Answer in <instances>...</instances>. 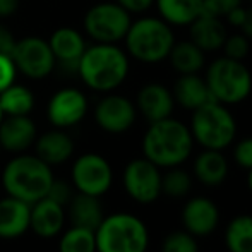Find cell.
<instances>
[{"mask_svg":"<svg viewBox=\"0 0 252 252\" xmlns=\"http://www.w3.org/2000/svg\"><path fill=\"white\" fill-rule=\"evenodd\" d=\"M83 81L96 91H112L126 81L129 59L113 43H98L86 48L77 62Z\"/></svg>","mask_w":252,"mask_h":252,"instance_id":"obj_1","label":"cell"},{"mask_svg":"<svg viewBox=\"0 0 252 252\" xmlns=\"http://www.w3.org/2000/svg\"><path fill=\"white\" fill-rule=\"evenodd\" d=\"M146 158L156 166L180 165L192 150V134L182 122L163 119L151 122L143 141Z\"/></svg>","mask_w":252,"mask_h":252,"instance_id":"obj_2","label":"cell"},{"mask_svg":"<svg viewBox=\"0 0 252 252\" xmlns=\"http://www.w3.org/2000/svg\"><path fill=\"white\" fill-rule=\"evenodd\" d=\"M2 182L9 196L31 206L47 196L53 175L50 165L38 156H17L5 166Z\"/></svg>","mask_w":252,"mask_h":252,"instance_id":"obj_3","label":"cell"},{"mask_svg":"<svg viewBox=\"0 0 252 252\" xmlns=\"http://www.w3.org/2000/svg\"><path fill=\"white\" fill-rule=\"evenodd\" d=\"M175 43V36L170 24L156 17H143L130 23L126 34L127 50L134 59L144 63H158L168 59Z\"/></svg>","mask_w":252,"mask_h":252,"instance_id":"obj_4","label":"cell"},{"mask_svg":"<svg viewBox=\"0 0 252 252\" xmlns=\"http://www.w3.org/2000/svg\"><path fill=\"white\" fill-rule=\"evenodd\" d=\"M211 96L223 105H235L244 101L251 94L252 76L242 60H233L228 57H220L209 65L206 72Z\"/></svg>","mask_w":252,"mask_h":252,"instance_id":"obj_5","label":"cell"},{"mask_svg":"<svg viewBox=\"0 0 252 252\" xmlns=\"http://www.w3.org/2000/svg\"><path fill=\"white\" fill-rule=\"evenodd\" d=\"M94 237L98 252H146L148 247V230L144 223L126 213L103 220Z\"/></svg>","mask_w":252,"mask_h":252,"instance_id":"obj_6","label":"cell"},{"mask_svg":"<svg viewBox=\"0 0 252 252\" xmlns=\"http://www.w3.org/2000/svg\"><path fill=\"white\" fill-rule=\"evenodd\" d=\"M235 132V119L223 103L213 100L194 110L190 134L206 150L221 151L233 141Z\"/></svg>","mask_w":252,"mask_h":252,"instance_id":"obj_7","label":"cell"},{"mask_svg":"<svg viewBox=\"0 0 252 252\" xmlns=\"http://www.w3.org/2000/svg\"><path fill=\"white\" fill-rule=\"evenodd\" d=\"M130 23V12L117 2L98 3L84 16V28L98 43H115L126 38Z\"/></svg>","mask_w":252,"mask_h":252,"instance_id":"obj_8","label":"cell"},{"mask_svg":"<svg viewBox=\"0 0 252 252\" xmlns=\"http://www.w3.org/2000/svg\"><path fill=\"white\" fill-rule=\"evenodd\" d=\"M10 57L16 63V69L33 79L47 77L55 65V57H53L48 41L38 36H30L16 41V47Z\"/></svg>","mask_w":252,"mask_h":252,"instance_id":"obj_9","label":"cell"},{"mask_svg":"<svg viewBox=\"0 0 252 252\" xmlns=\"http://www.w3.org/2000/svg\"><path fill=\"white\" fill-rule=\"evenodd\" d=\"M72 182L81 194L100 197L112 186V168L100 155H84L74 163Z\"/></svg>","mask_w":252,"mask_h":252,"instance_id":"obj_10","label":"cell"},{"mask_svg":"<svg viewBox=\"0 0 252 252\" xmlns=\"http://www.w3.org/2000/svg\"><path fill=\"white\" fill-rule=\"evenodd\" d=\"M124 186L129 196L139 202H153L161 192V175L158 166L148 158L134 159L124 172Z\"/></svg>","mask_w":252,"mask_h":252,"instance_id":"obj_11","label":"cell"},{"mask_svg":"<svg viewBox=\"0 0 252 252\" xmlns=\"http://www.w3.org/2000/svg\"><path fill=\"white\" fill-rule=\"evenodd\" d=\"M98 126L106 132L120 134L130 129V126L136 120V108L127 98L119 96V94H112L106 96L98 103L96 112Z\"/></svg>","mask_w":252,"mask_h":252,"instance_id":"obj_12","label":"cell"},{"mask_svg":"<svg viewBox=\"0 0 252 252\" xmlns=\"http://www.w3.org/2000/svg\"><path fill=\"white\" fill-rule=\"evenodd\" d=\"M86 110V96L81 91L67 88L53 94L48 105V119L57 127H70L83 120Z\"/></svg>","mask_w":252,"mask_h":252,"instance_id":"obj_13","label":"cell"},{"mask_svg":"<svg viewBox=\"0 0 252 252\" xmlns=\"http://www.w3.org/2000/svg\"><path fill=\"white\" fill-rule=\"evenodd\" d=\"M36 137V127L28 115H9L0 122V146L7 151H24Z\"/></svg>","mask_w":252,"mask_h":252,"instance_id":"obj_14","label":"cell"},{"mask_svg":"<svg viewBox=\"0 0 252 252\" xmlns=\"http://www.w3.org/2000/svg\"><path fill=\"white\" fill-rule=\"evenodd\" d=\"M190 26V41L196 43L202 52H213L220 50L225 43L226 36V26L221 21V17L209 16L202 12L197 16Z\"/></svg>","mask_w":252,"mask_h":252,"instance_id":"obj_15","label":"cell"},{"mask_svg":"<svg viewBox=\"0 0 252 252\" xmlns=\"http://www.w3.org/2000/svg\"><path fill=\"white\" fill-rule=\"evenodd\" d=\"M173 94L163 84L150 83L141 88L137 94V106L150 122L168 119L173 110Z\"/></svg>","mask_w":252,"mask_h":252,"instance_id":"obj_16","label":"cell"},{"mask_svg":"<svg viewBox=\"0 0 252 252\" xmlns=\"http://www.w3.org/2000/svg\"><path fill=\"white\" fill-rule=\"evenodd\" d=\"M65 215L63 206L57 204L55 201L43 197L31 204L30 211V228L40 237H53L62 230Z\"/></svg>","mask_w":252,"mask_h":252,"instance_id":"obj_17","label":"cell"},{"mask_svg":"<svg viewBox=\"0 0 252 252\" xmlns=\"http://www.w3.org/2000/svg\"><path fill=\"white\" fill-rule=\"evenodd\" d=\"M30 211L28 202L9 196L0 201V237L14 239L30 228Z\"/></svg>","mask_w":252,"mask_h":252,"instance_id":"obj_18","label":"cell"},{"mask_svg":"<svg viewBox=\"0 0 252 252\" xmlns=\"http://www.w3.org/2000/svg\"><path fill=\"white\" fill-rule=\"evenodd\" d=\"M173 100L187 110H196L206 103L213 101L206 79L199 74H182L173 86Z\"/></svg>","mask_w":252,"mask_h":252,"instance_id":"obj_19","label":"cell"},{"mask_svg":"<svg viewBox=\"0 0 252 252\" xmlns=\"http://www.w3.org/2000/svg\"><path fill=\"white\" fill-rule=\"evenodd\" d=\"M184 225L194 235H208L218 225V208L206 197H196L184 208Z\"/></svg>","mask_w":252,"mask_h":252,"instance_id":"obj_20","label":"cell"},{"mask_svg":"<svg viewBox=\"0 0 252 252\" xmlns=\"http://www.w3.org/2000/svg\"><path fill=\"white\" fill-rule=\"evenodd\" d=\"M52 52L55 60L62 62L63 65H76L79 62L81 55L86 50V43H84L83 36L72 28H60L52 34L50 41Z\"/></svg>","mask_w":252,"mask_h":252,"instance_id":"obj_21","label":"cell"},{"mask_svg":"<svg viewBox=\"0 0 252 252\" xmlns=\"http://www.w3.org/2000/svg\"><path fill=\"white\" fill-rule=\"evenodd\" d=\"M70 204V220L72 226L86 228L91 232H96L98 226L101 225L103 218V208L96 196H88V194H79L72 197Z\"/></svg>","mask_w":252,"mask_h":252,"instance_id":"obj_22","label":"cell"},{"mask_svg":"<svg viewBox=\"0 0 252 252\" xmlns=\"http://www.w3.org/2000/svg\"><path fill=\"white\" fill-rule=\"evenodd\" d=\"M74 151V143L65 132L52 130L38 139L36 153L38 158L43 159L47 165H59L69 159Z\"/></svg>","mask_w":252,"mask_h":252,"instance_id":"obj_23","label":"cell"},{"mask_svg":"<svg viewBox=\"0 0 252 252\" xmlns=\"http://www.w3.org/2000/svg\"><path fill=\"white\" fill-rule=\"evenodd\" d=\"M161 19L173 26H189L202 14V0H155Z\"/></svg>","mask_w":252,"mask_h":252,"instance_id":"obj_24","label":"cell"},{"mask_svg":"<svg viewBox=\"0 0 252 252\" xmlns=\"http://www.w3.org/2000/svg\"><path fill=\"white\" fill-rule=\"evenodd\" d=\"M194 172L197 179L206 186H218L228 173V163L218 150H206L197 156L194 163Z\"/></svg>","mask_w":252,"mask_h":252,"instance_id":"obj_25","label":"cell"},{"mask_svg":"<svg viewBox=\"0 0 252 252\" xmlns=\"http://www.w3.org/2000/svg\"><path fill=\"white\" fill-rule=\"evenodd\" d=\"M173 69L182 74H199L204 65V52L192 41H179L173 43L168 55Z\"/></svg>","mask_w":252,"mask_h":252,"instance_id":"obj_26","label":"cell"},{"mask_svg":"<svg viewBox=\"0 0 252 252\" xmlns=\"http://www.w3.org/2000/svg\"><path fill=\"white\" fill-rule=\"evenodd\" d=\"M34 98L28 88L10 84L0 93V108L7 115H28L33 110Z\"/></svg>","mask_w":252,"mask_h":252,"instance_id":"obj_27","label":"cell"},{"mask_svg":"<svg viewBox=\"0 0 252 252\" xmlns=\"http://www.w3.org/2000/svg\"><path fill=\"white\" fill-rule=\"evenodd\" d=\"M230 252H252V216H237L226 230Z\"/></svg>","mask_w":252,"mask_h":252,"instance_id":"obj_28","label":"cell"},{"mask_svg":"<svg viewBox=\"0 0 252 252\" xmlns=\"http://www.w3.org/2000/svg\"><path fill=\"white\" fill-rule=\"evenodd\" d=\"M60 252H96L94 232L72 226L60 240Z\"/></svg>","mask_w":252,"mask_h":252,"instance_id":"obj_29","label":"cell"},{"mask_svg":"<svg viewBox=\"0 0 252 252\" xmlns=\"http://www.w3.org/2000/svg\"><path fill=\"white\" fill-rule=\"evenodd\" d=\"M161 190L173 197L186 196L190 190V177L182 170H172L161 179Z\"/></svg>","mask_w":252,"mask_h":252,"instance_id":"obj_30","label":"cell"},{"mask_svg":"<svg viewBox=\"0 0 252 252\" xmlns=\"http://www.w3.org/2000/svg\"><path fill=\"white\" fill-rule=\"evenodd\" d=\"M163 252H199V247L192 235L177 232L166 237V240L163 242Z\"/></svg>","mask_w":252,"mask_h":252,"instance_id":"obj_31","label":"cell"},{"mask_svg":"<svg viewBox=\"0 0 252 252\" xmlns=\"http://www.w3.org/2000/svg\"><path fill=\"white\" fill-rule=\"evenodd\" d=\"M223 52L225 57L233 60H244L249 53V38L246 34H232L226 36L225 43H223Z\"/></svg>","mask_w":252,"mask_h":252,"instance_id":"obj_32","label":"cell"},{"mask_svg":"<svg viewBox=\"0 0 252 252\" xmlns=\"http://www.w3.org/2000/svg\"><path fill=\"white\" fill-rule=\"evenodd\" d=\"M242 0H202V12L216 17H226L230 10L240 5Z\"/></svg>","mask_w":252,"mask_h":252,"instance_id":"obj_33","label":"cell"},{"mask_svg":"<svg viewBox=\"0 0 252 252\" xmlns=\"http://www.w3.org/2000/svg\"><path fill=\"white\" fill-rule=\"evenodd\" d=\"M45 197H48V199L55 201L57 204H60V206L65 208V206L70 202V199H72V190H70V186L67 182L53 179L50 189H48V192Z\"/></svg>","mask_w":252,"mask_h":252,"instance_id":"obj_34","label":"cell"},{"mask_svg":"<svg viewBox=\"0 0 252 252\" xmlns=\"http://www.w3.org/2000/svg\"><path fill=\"white\" fill-rule=\"evenodd\" d=\"M16 77V63L12 57L0 53V93L14 83Z\"/></svg>","mask_w":252,"mask_h":252,"instance_id":"obj_35","label":"cell"},{"mask_svg":"<svg viewBox=\"0 0 252 252\" xmlns=\"http://www.w3.org/2000/svg\"><path fill=\"white\" fill-rule=\"evenodd\" d=\"M235 159L240 166L252 168V139H244L235 148Z\"/></svg>","mask_w":252,"mask_h":252,"instance_id":"obj_36","label":"cell"},{"mask_svg":"<svg viewBox=\"0 0 252 252\" xmlns=\"http://www.w3.org/2000/svg\"><path fill=\"white\" fill-rule=\"evenodd\" d=\"M14 47H16V40L12 38L10 31L5 26L0 24V53L3 55H12Z\"/></svg>","mask_w":252,"mask_h":252,"instance_id":"obj_37","label":"cell"},{"mask_svg":"<svg viewBox=\"0 0 252 252\" xmlns=\"http://www.w3.org/2000/svg\"><path fill=\"white\" fill-rule=\"evenodd\" d=\"M155 0H117L119 5H122L127 12H144L150 9Z\"/></svg>","mask_w":252,"mask_h":252,"instance_id":"obj_38","label":"cell"},{"mask_svg":"<svg viewBox=\"0 0 252 252\" xmlns=\"http://www.w3.org/2000/svg\"><path fill=\"white\" fill-rule=\"evenodd\" d=\"M246 10L247 9H244L242 5L235 7L233 10H230V12L226 14V19H228V23L232 24V26H235V28H240V26H242V23H244V19H246Z\"/></svg>","mask_w":252,"mask_h":252,"instance_id":"obj_39","label":"cell"},{"mask_svg":"<svg viewBox=\"0 0 252 252\" xmlns=\"http://www.w3.org/2000/svg\"><path fill=\"white\" fill-rule=\"evenodd\" d=\"M19 7V0H0V17H9Z\"/></svg>","mask_w":252,"mask_h":252,"instance_id":"obj_40","label":"cell"},{"mask_svg":"<svg viewBox=\"0 0 252 252\" xmlns=\"http://www.w3.org/2000/svg\"><path fill=\"white\" fill-rule=\"evenodd\" d=\"M240 28H242L244 34H246L249 40H252V9L246 10V19H244V23Z\"/></svg>","mask_w":252,"mask_h":252,"instance_id":"obj_41","label":"cell"},{"mask_svg":"<svg viewBox=\"0 0 252 252\" xmlns=\"http://www.w3.org/2000/svg\"><path fill=\"white\" fill-rule=\"evenodd\" d=\"M249 189L252 190V168H251V172H249Z\"/></svg>","mask_w":252,"mask_h":252,"instance_id":"obj_42","label":"cell"},{"mask_svg":"<svg viewBox=\"0 0 252 252\" xmlns=\"http://www.w3.org/2000/svg\"><path fill=\"white\" fill-rule=\"evenodd\" d=\"M2 115H3V112H2V108H0V122H2Z\"/></svg>","mask_w":252,"mask_h":252,"instance_id":"obj_43","label":"cell"},{"mask_svg":"<svg viewBox=\"0 0 252 252\" xmlns=\"http://www.w3.org/2000/svg\"><path fill=\"white\" fill-rule=\"evenodd\" d=\"M0 150H2V146H0Z\"/></svg>","mask_w":252,"mask_h":252,"instance_id":"obj_44","label":"cell"}]
</instances>
